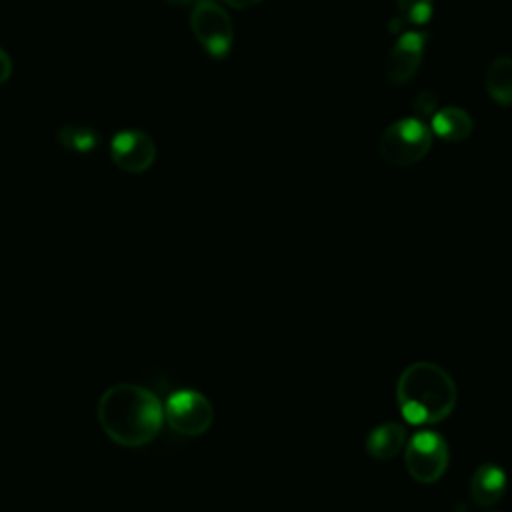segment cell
Returning <instances> with one entry per match:
<instances>
[{
    "instance_id": "6da1fadb",
    "label": "cell",
    "mask_w": 512,
    "mask_h": 512,
    "mask_svg": "<svg viewBox=\"0 0 512 512\" xmlns=\"http://www.w3.org/2000/svg\"><path fill=\"white\" fill-rule=\"evenodd\" d=\"M96 420L114 444L140 448L160 434L164 426V404L146 386L120 382L100 394Z\"/></svg>"
},
{
    "instance_id": "7a4b0ae2",
    "label": "cell",
    "mask_w": 512,
    "mask_h": 512,
    "mask_svg": "<svg viewBox=\"0 0 512 512\" xmlns=\"http://www.w3.org/2000/svg\"><path fill=\"white\" fill-rule=\"evenodd\" d=\"M458 402L454 378L436 362L408 364L396 382V404L404 422L432 426L446 420Z\"/></svg>"
},
{
    "instance_id": "3957f363",
    "label": "cell",
    "mask_w": 512,
    "mask_h": 512,
    "mask_svg": "<svg viewBox=\"0 0 512 512\" xmlns=\"http://www.w3.org/2000/svg\"><path fill=\"white\" fill-rule=\"evenodd\" d=\"M432 146V130L420 118H402L392 122L378 140L380 156L394 166L420 162Z\"/></svg>"
},
{
    "instance_id": "277c9868",
    "label": "cell",
    "mask_w": 512,
    "mask_h": 512,
    "mask_svg": "<svg viewBox=\"0 0 512 512\" xmlns=\"http://www.w3.org/2000/svg\"><path fill=\"white\" fill-rule=\"evenodd\" d=\"M450 464V450L444 436L436 430H420L406 440L404 466L412 480L420 484L438 482Z\"/></svg>"
},
{
    "instance_id": "5b68a950",
    "label": "cell",
    "mask_w": 512,
    "mask_h": 512,
    "mask_svg": "<svg viewBox=\"0 0 512 512\" xmlns=\"http://www.w3.org/2000/svg\"><path fill=\"white\" fill-rule=\"evenodd\" d=\"M164 422L180 436H200L214 422L212 402L198 390H174L164 402Z\"/></svg>"
},
{
    "instance_id": "8992f818",
    "label": "cell",
    "mask_w": 512,
    "mask_h": 512,
    "mask_svg": "<svg viewBox=\"0 0 512 512\" xmlns=\"http://www.w3.org/2000/svg\"><path fill=\"white\" fill-rule=\"evenodd\" d=\"M190 28L202 48L214 56L224 58L232 46V20L226 10L214 0H200L192 6Z\"/></svg>"
},
{
    "instance_id": "52a82bcc",
    "label": "cell",
    "mask_w": 512,
    "mask_h": 512,
    "mask_svg": "<svg viewBox=\"0 0 512 512\" xmlns=\"http://www.w3.org/2000/svg\"><path fill=\"white\" fill-rule=\"evenodd\" d=\"M110 156L120 170L128 174H142L156 160V144L142 130H120L110 142Z\"/></svg>"
},
{
    "instance_id": "ba28073f",
    "label": "cell",
    "mask_w": 512,
    "mask_h": 512,
    "mask_svg": "<svg viewBox=\"0 0 512 512\" xmlns=\"http://www.w3.org/2000/svg\"><path fill=\"white\" fill-rule=\"evenodd\" d=\"M426 48V34L420 30H408L394 42L386 60V78L392 84H406L420 68Z\"/></svg>"
},
{
    "instance_id": "9c48e42d",
    "label": "cell",
    "mask_w": 512,
    "mask_h": 512,
    "mask_svg": "<svg viewBox=\"0 0 512 512\" xmlns=\"http://www.w3.org/2000/svg\"><path fill=\"white\" fill-rule=\"evenodd\" d=\"M508 476L506 470L494 462H482L470 476V498L478 506H492L506 494Z\"/></svg>"
},
{
    "instance_id": "30bf717a",
    "label": "cell",
    "mask_w": 512,
    "mask_h": 512,
    "mask_svg": "<svg viewBox=\"0 0 512 512\" xmlns=\"http://www.w3.org/2000/svg\"><path fill=\"white\" fill-rule=\"evenodd\" d=\"M366 452L374 460H392L406 446V428L400 422H382L366 436Z\"/></svg>"
},
{
    "instance_id": "8fae6325",
    "label": "cell",
    "mask_w": 512,
    "mask_h": 512,
    "mask_svg": "<svg viewBox=\"0 0 512 512\" xmlns=\"http://www.w3.org/2000/svg\"><path fill=\"white\" fill-rule=\"evenodd\" d=\"M472 128L474 124L466 110L456 106H446L442 110H436V114L432 116L430 130L446 142H464L470 138Z\"/></svg>"
},
{
    "instance_id": "7c38bea8",
    "label": "cell",
    "mask_w": 512,
    "mask_h": 512,
    "mask_svg": "<svg viewBox=\"0 0 512 512\" xmlns=\"http://www.w3.org/2000/svg\"><path fill=\"white\" fill-rule=\"evenodd\" d=\"M486 92L500 106H512V58L500 56L486 70Z\"/></svg>"
},
{
    "instance_id": "4fadbf2b",
    "label": "cell",
    "mask_w": 512,
    "mask_h": 512,
    "mask_svg": "<svg viewBox=\"0 0 512 512\" xmlns=\"http://www.w3.org/2000/svg\"><path fill=\"white\" fill-rule=\"evenodd\" d=\"M58 144L72 152H90L100 144V134L92 126H80V124H66L56 134Z\"/></svg>"
},
{
    "instance_id": "5bb4252c",
    "label": "cell",
    "mask_w": 512,
    "mask_h": 512,
    "mask_svg": "<svg viewBox=\"0 0 512 512\" xmlns=\"http://www.w3.org/2000/svg\"><path fill=\"white\" fill-rule=\"evenodd\" d=\"M400 16L410 24H426L434 12V0H396Z\"/></svg>"
},
{
    "instance_id": "9a60e30c",
    "label": "cell",
    "mask_w": 512,
    "mask_h": 512,
    "mask_svg": "<svg viewBox=\"0 0 512 512\" xmlns=\"http://www.w3.org/2000/svg\"><path fill=\"white\" fill-rule=\"evenodd\" d=\"M434 108H436V98H434L432 92L426 90V92H420V94L416 96V100H414V110H416V114L426 116V114L434 112Z\"/></svg>"
},
{
    "instance_id": "2e32d148",
    "label": "cell",
    "mask_w": 512,
    "mask_h": 512,
    "mask_svg": "<svg viewBox=\"0 0 512 512\" xmlns=\"http://www.w3.org/2000/svg\"><path fill=\"white\" fill-rule=\"evenodd\" d=\"M12 76V60L4 48H0V84Z\"/></svg>"
},
{
    "instance_id": "e0dca14e",
    "label": "cell",
    "mask_w": 512,
    "mask_h": 512,
    "mask_svg": "<svg viewBox=\"0 0 512 512\" xmlns=\"http://www.w3.org/2000/svg\"><path fill=\"white\" fill-rule=\"evenodd\" d=\"M226 4H230V6H234V8H240V10H244V8H252V6H256V4H260V2H264V0H224Z\"/></svg>"
},
{
    "instance_id": "ac0fdd59",
    "label": "cell",
    "mask_w": 512,
    "mask_h": 512,
    "mask_svg": "<svg viewBox=\"0 0 512 512\" xmlns=\"http://www.w3.org/2000/svg\"><path fill=\"white\" fill-rule=\"evenodd\" d=\"M166 2L178 4V6H186V4H196V2H200V0H166Z\"/></svg>"
}]
</instances>
